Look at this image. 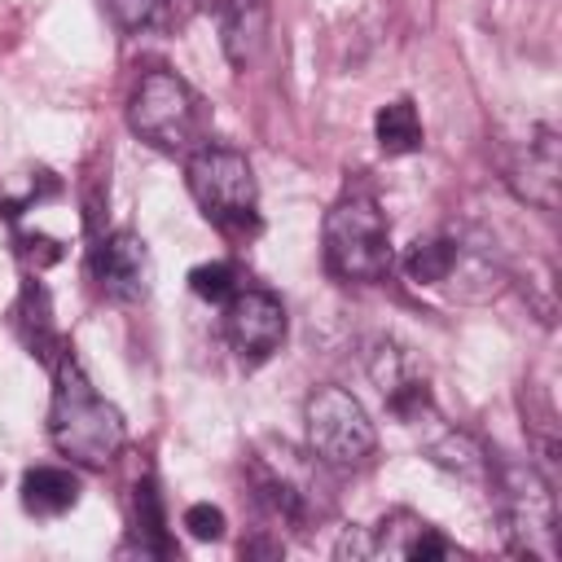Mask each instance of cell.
<instances>
[{"mask_svg": "<svg viewBox=\"0 0 562 562\" xmlns=\"http://www.w3.org/2000/svg\"><path fill=\"white\" fill-rule=\"evenodd\" d=\"M48 435L61 457L79 465H110L127 439L123 413L92 386L79 356L66 347L53 364V404H48Z\"/></svg>", "mask_w": 562, "mask_h": 562, "instance_id": "1", "label": "cell"}, {"mask_svg": "<svg viewBox=\"0 0 562 562\" xmlns=\"http://www.w3.org/2000/svg\"><path fill=\"white\" fill-rule=\"evenodd\" d=\"M127 123L140 140L167 154H193L206 132V110L176 70H149L127 101Z\"/></svg>", "mask_w": 562, "mask_h": 562, "instance_id": "2", "label": "cell"}, {"mask_svg": "<svg viewBox=\"0 0 562 562\" xmlns=\"http://www.w3.org/2000/svg\"><path fill=\"white\" fill-rule=\"evenodd\" d=\"M325 263L342 281H382L391 272V233L369 193H347L325 215Z\"/></svg>", "mask_w": 562, "mask_h": 562, "instance_id": "3", "label": "cell"}, {"mask_svg": "<svg viewBox=\"0 0 562 562\" xmlns=\"http://www.w3.org/2000/svg\"><path fill=\"white\" fill-rule=\"evenodd\" d=\"M496 505L514 553L536 562H558V505L549 479L536 465H501Z\"/></svg>", "mask_w": 562, "mask_h": 562, "instance_id": "4", "label": "cell"}, {"mask_svg": "<svg viewBox=\"0 0 562 562\" xmlns=\"http://www.w3.org/2000/svg\"><path fill=\"white\" fill-rule=\"evenodd\" d=\"M189 176V193L202 206L206 220H215L220 228H246L255 224V167L246 154L228 149V145H198L184 162Z\"/></svg>", "mask_w": 562, "mask_h": 562, "instance_id": "5", "label": "cell"}, {"mask_svg": "<svg viewBox=\"0 0 562 562\" xmlns=\"http://www.w3.org/2000/svg\"><path fill=\"white\" fill-rule=\"evenodd\" d=\"M307 448L325 465H364L378 448V430L364 404L342 386H316L303 404Z\"/></svg>", "mask_w": 562, "mask_h": 562, "instance_id": "6", "label": "cell"}, {"mask_svg": "<svg viewBox=\"0 0 562 562\" xmlns=\"http://www.w3.org/2000/svg\"><path fill=\"white\" fill-rule=\"evenodd\" d=\"M505 180L531 206L553 211L558 206V184H562V140H558V132L544 127V123H531L527 140H518L509 162H505Z\"/></svg>", "mask_w": 562, "mask_h": 562, "instance_id": "7", "label": "cell"}, {"mask_svg": "<svg viewBox=\"0 0 562 562\" xmlns=\"http://www.w3.org/2000/svg\"><path fill=\"white\" fill-rule=\"evenodd\" d=\"M92 281L114 303H140L149 294V281H154L145 241L136 233H127V228L101 237L92 246Z\"/></svg>", "mask_w": 562, "mask_h": 562, "instance_id": "8", "label": "cell"}, {"mask_svg": "<svg viewBox=\"0 0 562 562\" xmlns=\"http://www.w3.org/2000/svg\"><path fill=\"white\" fill-rule=\"evenodd\" d=\"M224 329H228V342L246 356V360H263L281 347L285 338V307L277 294L268 290H241L228 299V312H224Z\"/></svg>", "mask_w": 562, "mask_h": 562, "instance_id": "9", "label": "cell"}, {"mask_svg": "<svg viewBox=\"0 0 562 562\" xmlns=\"http://www.w3.org/2000/svg\"><path fill=\"white\" fill-rule=\"evenodd\" d=\"M369 553L426 562V558H452L457 549H452V544H448L430 522H422L417 514L395 509V514H386V518L373 527V536H369Z\"/></svg>", "mask_w": 562, "mask_h": 562, "instance_id": "10", "label": "cell"}, {"mask_svg": "<svg viewBox=\"0 0 562 562\" xmlns=\"http://www.w3.org/2000/svg\"><path fill=\"white\" fill-rule=\"evenodd\" d=\"M268 40V0H220V44L224 57L246 70Z\"/></svg>", "mask_w": 562, "mask_h": 562, "instance_id": "11", "label": "cell"}, {"mask_svg": "<svg viewBox=\"0 0 562 562\" xmlns=\"http://www.w3.org/2000/svg\"><path fill=\"white\" fill-rule=\"evenodd\" d=\"M79 479L66 465H31L22 474V509L35 518H57L79 505Z\"/></svg>", "mask_w": 562, "mask_h": 562, "instance_id": "12", "label": "cell"}, {"mask_svg": "<svg viewBox=\"0 0 562 562\" xmlns=\"http://www.w3.org/2000/svg\"><path fill=\"white\" fill-rule=\"evenodd\" d=\"M461 263V246L448 237H417L404 255V272L417 285H443Z\"/></svg>", "mask_w": 562, "mask_h": 562, "instance_id": "13", "label": "cell"}, {"mask_svg": "<svg viewBox=\"0 0 562 562\" xmlns=\"http://www.w3.org/2000/svg\"><path fill=\"white\" fill-rule=\"evenodd\" d=\"M373 136L382 145V154H413L422 149V119H417V105L408 97L400 101H386L373 119Z\"/></svg>", "mask_w": 562, "mask_h": 562, "instance_id": "14", "label": "cell"}, {"mask_svg": "<svg viewBox=\"0 0 562 562\" xmlns=\"http://www.w3.org/2000/svg\"><path fill=\"white\" fill-rule=\"evenodd\" d=\"M189 290L198 294V299H206V303H228L233 294H237V272H233V263H198L193 272H189Z\"/></svg>", "mask_w": 562, "mask_h": 562, "instance_id": "15", "label": "cell"}, {"mask_svg": "<svg viewBox=\"0 0 562 562\" xmlns=\"http://www.w3.org/2000/svg\"><path fill=\"white\" fill-rule=\"evenodd\" d=\"M132 505H136V531H145V536L154 540V549H158V553H167V540H162V505H158V492H154V483H149V479H145V483H136Z\"/></svg>", "mask_w": 562, "mask_h": 562, "instance_id": "16", "label": "cell"}, {"mask_svg": "<svg viewBox=\"0 0 562 562\" xmlns=\"http://www.w3.org/2000/svg\"><path fill=\"white\" fill-rule=\"evenodd\" d=\"M430 452H435V461L448 465V470H461V474H479V470H483V452H479V443L465 439V435H448V439L435 443Z\"/></svg>", "mask_w": 562, "mask_h": 562, "instance_id": "17", "label": "cell"}, {"mask_svg": "<svg viewBox=\"0 0 562 562\" xmlns=\"http://www.w3.org/2000/svg\"><path fill=\"white\" fill-rule=\"evenodd\" d=\"M105 9L114 13L119 26L140 31V26H149V22L162 13V0H105Z\"/></svg>", "mask_w": 562, "mask_h": 562, "instance_id": "18", "label": "cell"}, {"mask_svg": "<svg viewBox=\"0 0 562 562\" xmlns=\"http://www.w3.org/2000/svg\"><path fill=\"white\" fill-rule=\"evenodd\" d=\"M184 527H189L193 540H220V536H224V514H220L215 505L198 501V505L184 509Z\"/></svg>", "mask_w": 562, "mask_h": 562, "instance_id": "19", "label": "cell"}, {"mask_svg": "<svg viewBox=\"0 0 562 562\" xmlns=\"http://www.w3.org/2000/svg\"><path fill=\"white\" fill-rule=\"evenodd\" d=\"M22 255H26L35 268H44V263H57V259H61V246H57L53 237H31V233H26V237H22Z\"/></svg>", "mask_w": 562, "mask_h": 562, "instance_id": "20", "label": "cell"}, {"mask_svg": "<svg viewBox=\"0 0 562 562\" xmlns=\"http://www.w3.org/2000/svg\"><path fill=\"white\" fill-rule=\"evenodd\" d=\"M246 553H281V544H268V540H255V544H246Z\"/></svg>", "mask_w": 562, "mask_h": 562, "instance_id": "21", "label": "cell"}]
</instances>
